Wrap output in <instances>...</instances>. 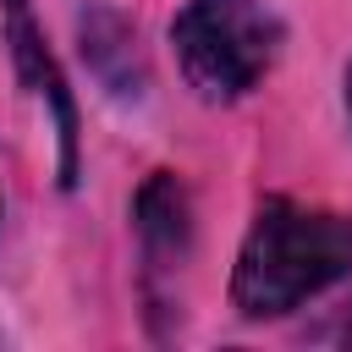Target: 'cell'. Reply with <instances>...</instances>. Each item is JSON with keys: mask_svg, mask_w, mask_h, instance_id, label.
<instances>
[{"mask_svg": "<svg viewBox=\"0 0 352 352\" xmlns=\"http://www.w3.org/2000/svg\"><path fill=\"white\" fill-rule=\"evenodd\" d=\"M352 275V220L270 198L236 253L231 302L242 319H275Z\"/></svg>", "mask_w": 352, "mask_h": 352, "instance_id": "6da1fadb", "label": "cell"}, {"mask_svg": "<svg viewBox=\"0 0 352 352\" xmlns=\"http://www.w3.org/2000/svg\"><path fill=\"white\" fill-rule=\"evenodd\" d=\"M182 77L198 99H242L280 50V22L258 0H192L170 22Z\"/></svg>", "mask_w": 352, "mask_h": 352, "instance_id": "7a4b0ae2", "label": "cell"}, {"mask_svg": "<svg viewBox=\"0 0 352 352\" xmlns=\"http://www.w3.org/2000/svg\"><path fill=\"white\" fill-rule=\"evenodd\" d=\"M6 33H11V55H16L22 77H28L33 94L50 99V110H55V132H60V182L72 187V182H77V110H72V94H66V82H60L50 50H44V33L33 28L28 0H6Z\"/></svg>", "mask_w": 352, "mask_h": 352, "instance_id": "3957f363", "label": "cell"}, {"mask_svg": "<svg viewBox=\"0 0 352 352\" xmlns=\"http://www.w3.org/2000/svg\"><path fill=\"white\" fill-rule=\"evenodd\" d=\"M138 236H143L148 264H160V270L187 253V242H192V209H187V192H182L176 176L154 170L143 182V192H138Z\"/></svg>", "mask_w": 352, "mask_h": 352, "instance_id": "277c9868", "label": "cell"}, {"mask_svg": "<svg viewBox=\"0 0 352 352\" xmlns=\"http://www.w3.org/2000/svg\"><path fill=\"white\" fill-rule=\"evenodd\" d=\"M346 110H352V66H346Z\"/></svg>", "mask_w": 352, "mask_h": 352, "instance_id": "5b68a950", "label": "cell"}, {"mask_svg": "<svg viewBox=\"0 0 352 352\" xmlns=\"http://www.w3.org/2000/svg\"><path fill=\"white\" fill-rule=\"evenodd\" d=\"M346 336H352V324H346Z\"/></svg>", "mask_w": 352, "mask_h": 352, "instance_id": "8992f818", "label": "cell"}]
</instances>
